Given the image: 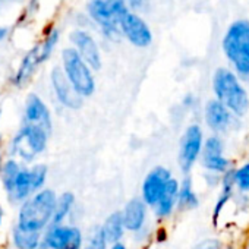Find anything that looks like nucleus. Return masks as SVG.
Instances as JSON below:
<instances>
[{
    "label": "nucleus",
    "instance_id": "32",
    "mask_svg": "<svg viewBox=\"0 0 249 249\" xmlns=\"http://www.w3.org/2000/svg\"><path fill=\"white\" fill-rule=\"evenodd\" d=\"M221 178H223V175L213 173V172H204V175H202L204 183H205L207 188H210V189L220 188V185H221Z\"/></svg>",
    "mask_w": 249,
    "mask_h": 249
},
{
    "label": "nucleus",
    "instance_id": "31",
    "mask_svg": "<svg viewBox=\"0 0 249 249\" xmlns=\"http://www.w3.org/2000/svg\"><path fill=\"white\" fill-rule=\"evenodd\" d=\"M132 234H134V240H135L138 245H142V243H148V242L151 240V237H153V230H151V227L147 224V226H144L142 229L137 230V231L132 233Z\"/></svg>",
    "mask_w": 249,
    "mask_h": 249
},
{
    "label": "nucleus",
    "instance_id": "16",
    "mask_svg": "<svg viewBox=\"0 0 249 249\" xmlns=\"http://www.w3.org/2000/svg\"><path fill=\"white\" fill-rule=\"evenodd\" d=\"M52 56L43 49L41 43L34 46L22 59L19 68L17 69L14 78H12V84L15 87H24L36 73V71L38 69V66H41L43 63H46Z\"/></svg>",
    "mask_w": 249,
    "mask_h": 249
},
{
    "label": "nucleus",
    "instance_id": "37",
    "mask_svg": "<svg viewBox=\"0 0 249 249\" xmlns=\"http://www.w3.org/2000/svg\"><path fill=\"white\" fill-rule=\"evenodd\" d=\"M0 122H2V111H0ZM0 144H2V134H0Z\"/></svg>",
    "mask_w": 249,
    "mask_h": 249
},
{
    "label": "nucleus",
    "instance_id": "15",
    "mask_svg": "<svg viewBox=\"0 0 249 249\" xmlns=\"http://www.w3.org/2000/svg\"><path fill=\"white\" fill-rule=\"evenodd\" d=\"M50 85L59 104L68 110H79L84 106V97L75 89L62 66H54L50 72Z\"/></svg>",
    "mask_w": 249,
    "mask_h": 249
},
{
    "label": "nucleus",
    "instance_id": "28",
    "mask_svg": "<svg viewBox=\"0 0 249 249\" xmlns=\"http://www.w3.org/2000/svg\"><path fill=\"white\" fill-rule=\"evenodd\" d=\"M126 2H128L131 11L141 14V15L148 14L151 9V0H126Z\"/></svg>",
    "mask_w": 249,
    "mask_h": 249
},
{
    "label": "nucleus",
    "instance_id": "1",
    "mask_svg": "<svg viewBox=\"0 0 249 249\" xmlns=\"http://www.w3.org/2000/svg\"><path fill=\"white\" fill-rule=\"evenodd\" d=\"M49 169L46 164L24 167L18 160L9 159L0 166V180L12 204H22L46 186Z\"/></svg>",
    "mask_w": 249,
    "mask_h": 249
},
{
    "label": "nucleus",
    "instance_id": "23",
    "mask_svg": "<svg viewBox=\"0 0 249 249\" xmlns=\"http://www.w3.org/2000/svg\"><path fill=\"white\" fill-rule=\"evenodd\" d=\"M41 231L24 230L18 226H14L11 231V243L14 249H40L43 240Z\"/></svg>",
    "mask_w": 249,
    "mask_h": 249
},
{
    "label": "nucleus",
    "instance_id": "24",
    "mask_svg": "<svg viewBox=\"0 0 249 249\" xmlns=\"http://www.w3.org/2000/svg\"><path fill=\"white\" fill-rule=\"evenodd\" d=\"M76 208V198L73 192H63L57 196L53 221L52 224H62L72 215L73 210Z\"/></svg>",
    "mask_w": 249,
    "mask_h": 249
},
{
    "label": "nucleus",
    "instance_id": "8",
    "mask_svg": "<svg viewBox=\"0 0 249 249\" xmlns=\"http://www.w3.org/2000/svg\"><path fill=\"white\" fill-rule=\"evenodd\" d=\"M202 120L210 134L229 135L237 132L242 126V117L236 116L221 101L211 97L202 106Z\"/></svg>",
    "mask_w": 249,
    "mask_h": 249
},
{
    "label": "nucleus",
    "instance_id": "19",
    "mask_svg": "<svg viewBox=\"0 0 249 249\" xmlns=\"http://www.w3.org/2000/svg\"><path fill=\"white\" fill-rule=\"evenodd\" d=\"M179 191H180V180L178 178H173L159 202L154 205L153 213L159 223L167 221L176 211H178V201H179Z\"/></svg>",
    "mask_w": 249,
    "mask_h": 249
},
{
    "label": "nucleus",
    "instance_id": "38",
    "mask_svg": "<svg viewBox=\"0 0 249 249\" xmlns=\"http://www.w3.org/2000/svg\"><path fill=\"white\" fill-rule=\"evenodd\" d=\"M2 163H3V161H2V159H0V166H2Z\"/></svg>",
    "mask_w": 249,
    "mask_h": 249
},
{
    "label": "nucleus",
    "instance_id": "34",
    "mask_svg": "<svg viewBox=\"0 0 249 249\" xmlns=\"http://www.w3.org/2000/svg\"><path fill=\"white\" fill-rule=\"evenodd\" d=\"M8 34H9V28L8 27H0V41L6 40Z\"/></svg>",
    "mask_w": 249,
    "mask_h": 249
},
{
    "label": "nucleus",
    "instance_id": "9",
    "mask_svg": "<svg viewBox=\"0 0 249 249\" xmlns=\"http://www.w3.org/2000/svg\"><path fill=\"white\" fill-rule=\"evenodd\" d=\"M85 14L89 17L92 27L97 28L103 40L113 44L123 40L119 28V21L107 5V0H87Z\"/></svg>",
    "mask_w": 249,
    "mask_h": 249
},
{
    "label": "nucleus",
    "instance_id": "6",
    "mask_svg": "<svg viewBox=\"0 0 249 249\" xmlns=\"http://www.w3.org/2000/svg\"><path fill=\"white\" fill-rule=\"evenodd\" d=\"M204 142L205 132L201 124L196 122L186 124L180 134L176 154L178 167L182 172V175H191L194 167L199 163Z\"/></svg>",
    "mask_w": 249,
    "mask_h": 249
},
{
    "label": "nucleus",
    "instance_id": "10",
    "mask_svg": "<svg viewBox=\"0 0 249 249\" xmlns=\"http://www.w3.org/2000/svg\"><path fill=\"white\" fill-rule=\"evenodd\" d=\"M119 28L122 33V38L135 49L145 50L151 47L154 41V34L147 19L144 18V15L134 11L126 12L119 19Z\"/></svg>",
    "mask_w": 249,
    "mask_h": 249
},
{
    "label": "nucleus",
    "instance_id": "22",
    "mask_svg": "<svg viewBox=\"0 0 249 249\" xmlns=\"http://www.w3.org/2000/svg\"><path fill=\"white\" fill-rule=\"evenodd\" d=\"M201 204V199L194 188V180L191 175H183L180 180V191H179V201H178V211L188 213L195 211Z\"/></svg>",
    "mask_w": 249,
    "mask_h": 249
},
{
    "label": "nucleus",
    "instance_id": "39",
    "mask_svg": "<svg viewBox=\"0 0 249 249\" xmlns=\"http://www.w3.org/2000/svg\"><path fill=\"white\" fill-rule=\"evenodd\" d=\"M2 2H6V0H2Z\"/></svg>",
    "mask_w": 249,
    "mask_h": 249
},
{
    "label": "nucleus",
    "instance_id": "30",
    "mask_svg": "<svg viewBox=\"0 0 249 249\" xmlns=\"http://www.w3.org/2000/svg\"><path fill=\"white\" fill-rule=\"evenodd\" d=\"M224 243L218 237H207L198 242L192 249H223Z\"/></svg>",
    "mask_w": 249,
    "mask_h": 249
},
{
    "label": "nucleus",
    "instance_id": "27",
    "mask_svg": "<svg viewBox=\"0 0 249 249\" xmlns=\"http://www.w3.org/2000/svg\"><path fill=\"white\" fill-rule=\"evenodd\" d=\"M107 5L110 6L111 12H113V15L116 17L117 21H119L124 14L131 11V8H129V5H128L126 0H107Z\"/></svg>",
    "mask_w": 249,
    "mask_h": 249
},
{
    "label": "nucleus",
    "instance_id": "4",
    "mask_svg": "<svg viewBox=\"0 0 249 249\" xmlns=\"http://www.w3.org/2000/svg\"><path fill=\"white\" fill-rule=\"evenodd\" d=\"M57 196L59 195L49 188H43L36 192L33 196L19 204L15 226L24 230L44 233L53 221Z\"/></svg>",
    "mask_w": 249,
    "mask_h": 249
},
{
    "label": "nucleus",
    "instance_id": "29",
    "mask_svg": "<svg viewBox=\"0 0 249 249\" xmlns=\"http://www.w3.org/2000/svg\"><path fill=\"white\" fill-rule=\"evenodd\" d=\"M199 106V100L195 94L192 92H188L183 95L182 101H180V108H183L185 111L191 113V111H195Z\"/></svg>",
    "mask_w": 249,
    "mask_h": 249
},
{
    "label": "nucleus",
    "instance_id": "7",
    "mask_svg": "<svg viewBox=\"0 0 249 249\" xmlns=\"http://www.w3.org/2000/svg\"><path fill=\"white\" fill-rule=\"evenodd\" d=\"M50 134L41 126L24 123L12 140L11 153L25 163H31L37 156L43 154L47 148Z\"/></svg>",
    "mask_w": 249,
    "mask_h": 249
},
{
    "label": "nucleus",
    "instance_id": "26",
    "mask_svg": "<svg viewBox=\"0 0 249 249\" xmlns=\"http://www.w3.org/2000/svg\"><path fill=\"white\" fill-rule=\"evenodd\" d=\"M108 242L104 237V233L101 230V224L92 226L85 236V246L84 249H108Z\"/></svg>",
    "mask_w": 249,
    "mask_h": 249
},
{
    "label": "nucleus",
    "instance_id": "14",
    "mask_svg": "<svg viewBox=\"0 0 249 249\" xmlns=\"http://www.w3.org/2000/svg\"><path fill=\"white\" fill-rule=\"evenodd\" d=\"M173 172L166 166H154L148 170L145 178L142 179L140 196L147 202L150 208H154V205L159 202L161 195L164 194L169 182L173 179Z\"/></svg>",
    "mask_w": 249,
    "mask_h": 249
},
{
    "label": "nucleus",
    "instance_id": "5",
    "mask_svg": "<svg viewBox=\"0 0 249 249\" xmlns=\"http://www.w3.org/2000/svg\"><path fill=\"white\" fill-rule=\"evenodd\" d=\"M60 66L71 84L84 98H89L95 94V71L81 57V54L72 46L62 50Z\"/></svg>",
    "mask_w": 249,
    "mask_h": 249
},
{
    "label": "nucleus",
    "instance_id": "36",
    "mask_svg": "<svg viewBox=\"0 0 249 249\" xmlns=\"http://www.w3.org/2000/svg\"><path fill=\"white\" fill-rule=\"evenodd\" d=\"M223 249H236V246H234V245H231V243H229V245H224V246H223Z\"/></svg>",
    "mask_w": 249,
    "mask_h": 249
},
{
    "label": "nucleus",
    "instance_id": "21",
    "mask_svg": "<svg viewBox=\"0 0 249 249\" xmlns=\"http://www.w3.org/2000/svg\"><path fill=\"white\" fill-rule=\"evenodd\" d=\"M101 230H103L104 237L108 242V245L123 240L128 230H126V226H124L122 210H116V211L110 213L101 223Z\"/></svg>",
    "mask_w": 249,
    "mask_h": 249
},
{
    "label": "nucleus",
    "instance_id": "12",
    "mask_svg": "<svg viewBox=\"0 0 249 249\" xmlns=\"http://www.w3.org/2000/svg\"><path fill=\"white\" fill-rule=\"evenodd\" d=\"M204 172H213L224 175L234 167L233 161L226 156V141L224 137L217 134H210L205 137L204 148L198 163Z\"/></svg>",
    "mask_w": 249,
    "mask_h": 249
},
{
    "label": "nucleus",
    "instance_id": "20",
    "mask_svg": "<svg viewBox=\"0 0 249 249\" xmlns=\"http://www.w3.org/2000/svg\"><path fill=\"white\" fill-rule=\"evenodd\" d=\"M234 194H236V188H234L233 169H230L221 178L220 192L217 195V199H215V204H214V208H213V221H214V224H217L221 213L224 211L227 204L234 198Z\"/></svg>",
    "mask_w": 249,
    "mask_h": 249
},
{
    "label": "nucleus",
    "instance_id": "33",
    "mask_svg": "<svg viewBox=\"0 0 249 249\" xmlns=\"http://www.w3.org/2000/svg\"><path fill=\"white\" fill-rule=\"evenodd\" d=\"M108 249H129V246L124 243L123 240H120V242H114V243H111L110 246H108Z\"/></svg>",
    "mask_w": 249,
    "mask_h": 249
},
{
    "label": "nucleus",
    "instance_id": "18",
    "mask_svg": "<svg viewBox=\"0 0 249 249\" xmlns=\"http://www.w3.org/2000/svg\"><path fill=\"white\" fill-rule=\"evenodd\" d=\"M148 210L150 207L141 196H134L124 204V207L122 208V214L128 233H135L137 230L148 224Z\"/></svg>",
    "mask_w": 249,
    "mask_h": 249
},
{
    "label": "nucleus",
    "instance_id": "13",
    "mask_svg": "<svg viewBox=\"0 0 249 249\" xmlns=\"http://www.w3.org/2000/svg\"><path fill=\"white\" fill-rule=\"evenodd\" d=\"M69 41L72 47L81 54V57L95 71L103 68V54L101 47L94 37V34L87 28H75L69 33Z\"/></svg>",
    "mask_w": 249,
    "mask_h": 249
},
{
    "label": "nucleus",
    "instance_id": "11",
    "mask_svg": "<svg viewBox=\"0 0 249 249\" xmlns=\"http://www.w3.org/2000/svg\"><path fill=\"white\" fill-rule=\"evenodd\" d=\"M85 234L75 224H50L41 240L40 249H84Z\"/></svg>",
    "mask_w": 249,
    "mask_h": 249
},
{
    "label": "nucleus",
    "instance_id": "25",
    "mask_svg": "<svg viewBox=\"0 0 249 249\" xmlns=\"http://www.w3.org/2000/svg\"><path fill=\"white\" fill-rule=\"evenodd\" d=\"M234 188L236 194L249 195V161H243L239 166L233 167Z\"/></svg>",
    "mask_w": 249,
    "mask_h": 249
},
{
    "label": "nucleus",
    "instance_id": "35",
    "mask_svg": "<svg viewBox=\"0 0 249 249\" xmlns=\"http://www.w3.org/2000/svg\"><path fill=\"white\" fill-rule=\"evenodd\" d=\"M3 215H5L3 207H2V204H0V227H2V224H3Z\"/></svg>",
    "mask_w": 249,
    "mask_h": 249
},
{
    "label": "nucleus",
    "instance_id": "3",
    "mask_svg": "<svg viewBox=\"0 0 249 249\" xmlns=\"http://www.w3.org/2000/svg\"><path fill=\"white\" fill-rule=\"evenodd\" d=\"M220 47L229 66L243 81H249V19L231 21L221 37Z\"/></svg>",
    "mask_w": 249,
    "mask_h": 249
},
{
    "label": "nucleus",
    "instance_id": "17",
    "mask_svg": "<svg viewBox=\"0 0 249 249\" xmlns=\"http://www.w3.org/2000/svg\"><path fill=\"white\" fill-rule=\"evenodd\" d=\"M24 119H25V123H31V124L41 126L43 129H46L52 135V132H53L52 111H50V108L47 107V104L44 103V100L40 95L31 92L27 97Z\"/></svg>",
    "mask_w": 249,
    "mask_h": 249
},
{
    "label": "nucleus",
    "instance_id": "2",
    "mask_svg": "<svg viewBox=\"0 0 249 249\" xmlns=\"http://www.w3.org/2000/svg\"><path fill=\"white\" fill-rule=\"evenodd\" d=\"M243 82L230 66H218L211 75L213 97L242 119L249 113V92Z\"/></svg>",
    "mask_w": 249,
    "mask_h": 249
}]
</instances>
